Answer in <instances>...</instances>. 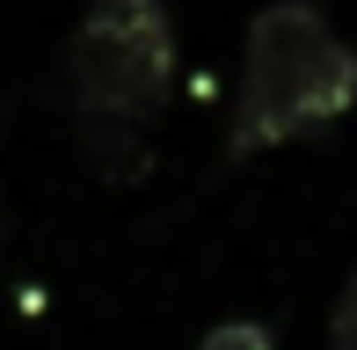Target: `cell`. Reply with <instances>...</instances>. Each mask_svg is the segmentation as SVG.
Instances as JSON below:
<instances>
[{
  "label": "cell",
  "instance_id": "1",
  "mask_svg": "<svg viewBox=\"0 0 357 350\" xmlns=\"http://www.w3.org/2000/svg\"><path fill=\"white\" fill-rule=\"evenodd\" d=\"M357 102V52L314 0H270L255 8L248 44H241L234 117H226V153L284 146L321 124H335Z\"/></svg>",
  "mask_w": 357,
  "mask_h": 350
},
{
  "label": "cell",
  "instance_id": "2",
  "mask_svg": "<svg viewBox=\"0 0 357 350\" xmlns=\"http://www.w3.org/2000/svg\"><path fill=\"white\" fill-rule=\"evenodd\" d=\"M66 81L80 117L139 124L168 102L175 88V22L160 0H88L73 44H66Z\"/></svg>",
  "mask_w": 357,
  "mask_h": 350
},
{
  "label": "cell",
  "instance_id": "3",
  "mask_svg": "<svg viewBox=\"0 0 357 350\" xmlns=\"http://www.w3.org/2000/svg\"><path fill=\"white\" fill-rule=\"evenodd\" d=\"M80 124H88V146L95 153H102V168L109 175H139V161H146V153H139V139H132V124H102V117H80Z\"/></svg>",
  "mask_w": 357,
  "mask_h": 350
},
{
  "label": "cell",
  "instance_id": "4",
  "mask_svg": "<svg viewBox=\"0 0 357 350\" xmlns=\"http://www.w3.org/2000/svg\"><path fill=\"white\" fill-rule=\"evenodd\" d=\"M190 350H278V343H270L263 321H219V328H204Z\"/></svg>",
  "mask_w": 357,
  "mask_h": 350
},
{
  "label": "cell",
  "instance_id": "5",
  "mask_svg": "<svg viewBox=\"0 0 357 350\" xmlns=\"http://www.w3.org/2000/svg\"><path fill=\"white\" fill-rule=\"evenodd\" d=\"M328 343L357 350V270L343 277V292H335V307H328Z\"/></svg>",
  "mask_w": 357,
  "mask_h": 350
}]
</instances>
